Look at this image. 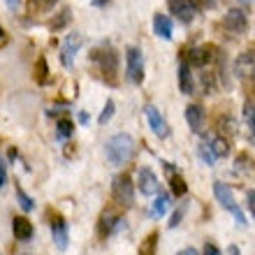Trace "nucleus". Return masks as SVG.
<instances>
[{"label": "nucleus", "mask_w": 255, "mask_h": 255, "mask_svg": "<svg viewBox=\"0 0 255 255\" xmlns=\"http://www.w3.org/2000/svg\"><path fill=\"white\" fill-rule=\"evenodd\" d=\"M105 155L107 160L116 167H123L132 160L134 155V139L128 132H119L114 137H109L107 144H105Z\"/></svg>", "instance_id": "nucleus-1"}, {"label": "nucleus", "mask_w": 255, "mask_h": 255, "mask_svg": "<svg viewBox=\"0 0 255 255\" xmlns=\"http://www.w3.org/2000/svg\"><path fill=\"white\" fill-rule=\"evenodd\" d=\"M91 58L98 65V72L102 74V79L109 81V84H116V77H119V54H116V49H112L109 44L98 47L93 49Z\"/></svg>", "instance_id": "nucleus-2"}, {"label": "nucleus", "mask_w": 255, "mask_h": 255, "mask_svg": "<svg viewBox=\"0 0 255 255\" xmlns=\"http://www.w3.org/2000/svg\"><path fill=\"white\" fill-rule=\"evenodd\" d=\"M214 197L225 211H230V214L235 216V221L239 223V225H246V216H244V211L239 209V204H237V200H235V193L230 190L228 183L216 181L214 183Z\"/></svg>", "instance_id": "nucleus-3"}, {"label": "nucleus", "mask_w": 255, "mask_h": 255, "mask_svg": "<svg viewBox=\"0 0 255 255\" xmlns=\"http://www.w3.org/2000/svg\"><path fill=\"white\" fill-rule=\"evenodd\" d=\"M126 77L134 86H139L144 81V54L137 47L126 49Z\"/></svg>", "instance_id": "nucleus-4"}, {"label": "nucleus", "mask_w": 255, "mask_h": 255, "mask_svg": "<svg viewBox=\"0 0 255 255\" xmlns=\"http://www.w3.org/2000/svg\"><path fill=\"white\" fill-rule=\"evenodd\" d=\"M112 195H114V200L119 202V204H123V207H132L134 202V186H132V179H130V174H119L114 179V183H112Z\"/></svg>", "instance_id": "nucleus-5"}, {"label": "nucleus", "mask_w": 255, "mask_h": 255, "mask_svg": "<svg viewBox=\"0 0 255 255\" xmlns=\"http://www.w3.org/2000/svg\"><path fill=\"white\" fill-rule=\"evenodd\" d=\"M223 26H225V30H230L232 35H242L249 30V16H246V12L244 9H228V14H225V19H223Z\"/></svg>", "instance_id": "nucleus-6"}, {"label": "nucleus", "mask_w": 255, "mask_h": 255, "mask_svg": "<svg viewBox=\"0 0 255 255\" xmlns=\"http://www.w3.org/2000/svg\"><path fill=\"white\" fill-rule=\"evenodd\" d=\"M235 74L239 79H253L255 77V49H246L237 56Z\"/></svg>", "instance_id": "nucleus-7"}, {"label": "nucleus", "mask_w": 255, "mask_h": 255, "mask_svg": "<svg viewBox=\"0 0 255 255\" xmlns=\"http://www.w3.org/2000/svg\"><path fill=\"white\" fill-rule=\"evenodd\" d=\"M144 112H146V121H148V128L153 130V134L160 137V139H165L169 134V126H167V121H165V116H162L153 105H146Z\"/></svg>", "instance_id": "nucleus-8"}, {"label": "nucleus", "mask_w": 255, "mask_h": 255, "mask_svg": "<svg viewBox=\"0 0 255 255\" xmlns=\"http://www.w3.org/2000/svg\"><path fill=\"white\" fill-rule=\"evenodd\" d=\"M81 44H84V37H81L79 33H70V35H67L65 42H63V49H61L63 65H67V67L74 65V56H77V51L81 49Z\"/></svg>", "instance_id": "nucleus-9"}, {"label": "nucleus", "mask_w": 255, "mask_h": 255, "mask_svg": "<svg viewBox=\"0 0 255 255\" xmlns=\"http://www.w3.org/2000/svg\"><path fill=\"white\" fill-rule=\"evenodd\" d=\"M137 188H139L141 195H146V197L158 195L160 183H158V176L153 174V169H148V167H141L139 169V174H137Z\"/></svg>", "instance_id": "nucleus-10"}, {"label": "nucleus", "mask_w": 255, "mask_h": 255, "mask_svg": "<svg viewBox=\"0 0 255 255\" xmlns=\"http://www.w3.org/2000/svg\"><path fill=\"white\" fill-rule=\"evenodd\" d=\"M169 2V9L174 16H179V21L183 23H190L197 14V2L195 0H167Z\"/></svg>", "instance_id": "nucleus-11"}, {"label": "nucleus", "mask_w": 255, "mask_h": 255, "mask_svg": "<svg viewBox=\"0 0 255 255\" xmlns=\"http://www.w3.org/2000/svg\"><path fill=\"white\" fill-rule=\"evenodd\" d=\"M183 61L188 63L190 67H204L214 61V47H193L186 51V58Z\"/></svg>", "instance_id": "nucleus-12"}, {"label": "nucleus", "mask_w": 255, "mask_h": 255, "mask_svg": "<svg viewBox=\"0 0 255 255\" xmlns=\"http://www.w3.org/2000/svg\"><path fill=\"white\" fill-rule=\"evenodd\" d=\"M123 228V218L121 216H116L112 214V211H105V214L100 216V225H98V235L105 239V237L109 235H114L116 230H121Z\"/></svg>", "instance_id": "nucleus-13"}, {"label": "nucleus", "mask_w": 255, "mask_h": 255, "mask_svg": "<svg viewBox=\"0 0 255 255\" xmlns=\"http://www.w3.org/2000/svg\"><path fill=\"white\" fill-rule=\"evenodd\" d=\"M186 121H188L193 132H202V130H204V123H207L204 107H202V105H188V109H186Z\"/></svg>", "instance_id": "nucleus-14"}, {"label": "nucleus", "mask_w": 255, "mask_h": 255, "mask_svg": "<svg viewBox=\"0 0 255 255\" xmlns=\"http://www.w3.org/2000/svg\"><path fill=\"white\" fill-rule=\"evenodd\" d=\"M153 33L162 40H172V35H174V23L169 19L167 14H155L153 16Z\"/></svg>", "instance_id": "nucleus-15"}, {"label": "nucleus", "mask_w": 255, "mask_h": 255, "mask_svg": "<svg viewBox=\"0 0 255 255\" xmlns=\"http://www.w3.org/2000/svg\"><path fill=\"white\" fill-rule=\"evenodd\" d=\"M12 232L19 242H30V239H33V225H30V221L23 218V216L12 218Z\"/></svg>", "instance_id": "nucleus-16"}, {"label": "nucleus", "mask_w": 255, "mask_h": 255, "mask_svg": "<svg viewBox=\"0 0 255 255\" xmlns=\"http://www.w3.org/2000/svg\"><path fill=\"white\" fill-rule=\"evenodd\" d=\"M51 237H54V244L58 251L67 249V225L63 218H54L51 221Z\"/></svg>", "instance_id": "nucleus-17"}, {"label": "nucleus", "mask_w": 255, "mask_h": 255, "mask_svg": "<svg viewBox=\"0 0 255 255\" xmlns=\"http://www.w3.org/2000/svg\"><path fill=\"white\" fill-rule=\"evenodd\" d=\"M207 146L211 148V153H214V158H228L230 155V141L223 137V134H211L207 141Z\"/></svg>", "instance_id": "nucleus-18"}, {"label": "nucleus", "mask_w": 255, "mask_h": 255, "mask_svg": "<svg viewBox=\"0 0 255 255\" xmlns=\"http://www.w3.org/2000/svg\"><path fill=\"white\" fill-rule=\"evenodd\" d=\"M179 91L186 95L195 93V81H193V72H190V65L186 61H181L179 65Z\"/></svg>", "instance_id": "nucleus-19"}, {"label": "nucleus", "mask_w": 255, "mask_h": 255, "mask_svg": "<svg viewBox=\"0 0 255 255\" xmlns=\"http://www.w3.org/2000/svg\"><path fill=\"white\" fill-rule=\"evenodd\" d=\"M167 209H169V195L160 193L158 197H155L153 207H151V216H153V218H162V216L167 214Z\"/></svg>", "instance_id": "nucleus-20"}, {"label": "nucleus", "mask_w": 255, "mask_h": 255, "mask_svg": "<svg viewBox=\"0 0 255 255\" xmlns=\"http://www.w3.org/2000/svg\"><path fill=\"white\" fill-rule=\"evenodd\" d=\"M155 251H158V232H151V235L141 242L139 255H155Z\"/></svg>", "instance_id": "nucleus-21"}, {"label": "nucleus", "mask_w": 255, "mask_h": 255, "mask_svg": "<svg viewBox=\"0 0 255 255\" xmlns=\"http://www.w3.org/2000/svg\"><path fill=\"white\" fill-rule=\"evenodd\" d=\"M218 128H221V132L218 134H223V137H225V134H235L237 132V121L232 119V116H221V119H218Z\"/></svg>", "instance_id": "nucleus-22"}, {"label": "nucleus", "mask_w": 255, "mask_h": 255, "mask_svg": "<svg viewBox=\"0 0 255 255\" xmlns=\"http://www.w3.org/2000/svg\"><path fill=\"white\" fill-rule=\"evenodd\" d=\"M16 200H19V207L23 209V211H33V209H35L33 197H28V195L23 193V188H21V186H16Z\"/></svg>", "instance_id": "nucleus-23"}, {"label": "nucleus", "mask_w": 255, "mask_h": 255, "mask_svg": "<svg viewBox=\"0 0 255 255\" xmlns=\"http://www.w3.org/2000/svg\"><path fill=\"white\" fill-rule=\"evenodd\" d=\"M172 193L176 195V197H183V195L188 193V186H186V181H183L181 176H176V174H172Z\"/></svg>", "instance_id": "nucleus-24"}, {"label": "nucleus", "mask_w": 255, "mask_h": 255, "mask_svg": "<svg viewBox=\"0 0 255 255\" xmlns=\"http://www.w3.org/2000/svg\"><path fill=\"white\" fill-rule=\"evenodd\" d=\"M72 132H74V126H72V121H58V139H70L72 137Z\"/></svg>", "instance_id": "nucleus-25"}, {"label": "nucleus", "mask_w": 255, "mask_h": 255, "mask_svg": "<svg viewBox=\"0 0 255 255\" xmlns=\"http://www.w3.org/2000/svg\"><path fill=\"white\" fill-rule=\"evenodd\" d=\"M67 21H70V9H63L61 14H56V19L49 21V26H51V30H61Z\"/></svg>", "instance_id": "nucleus-26"}, {"label": "nucleus", "mask_w": 255, "mask_h": 255, "mask_svg": "<svg viewBox=\"0 0 255 255\" xmlns=\"http://www.w3.org/2000/svg\"><path fill=\"white\" fill-rule=\"evenodd\" d=\"M35 79H37V84H47V58H40L37 61V65H35Z\"/></svg>", "instance_id": "nucleus-27"}, {"label": "nucleus", "mask_w": 255, "mask_h": 255, "mask_svg": "<svg viewBox=\"0 0 255 255\" xmlns=\"http://www.w3.org/2000/svg\"><path fill=\"white\" fill-rule=\"evenodd\" d=\"M114 100H107V105H105V109H102V114L98 116V123H100V126H105V123H109V119H112V116H114Z\"/></svg>", "instance_id": "nucleus-28"}, {"label": "nucleus", "mask_w": 255, "mask_h": 255, "mask_svg": "<svg viewBox=\"0 0 255 255\" xmlns=\"http://www.w3.org/2000/svg\"><path fill=\"white\" fill-rule=\"evenodd\" d=\"M244 116H246V121H249L251 132L255 134V102H249V105H246V109H244Z\"/></svg>", "instance_id": "nucleus-29"}, {"label": "nucleus", "mask_w": 255, "mask_h": 255, "mask_svg": "<svg viewBox=\"0 0 255 255\" xmlns=\"http://www.w3.org/2000/svg\"><path fill=\"white\" fill-rule=\"evenodd\" d=\"M197 153H200V158L207 162V165H214V162H216L214 153H211V148H209L207 144H200V146H197Z\"/></svg>", "instance_id": "nucleus-30"}, {"label": "nucleus", "mask_w": 255, "mask_h": 255, "mask_svg": "<svg viewBox=\"0 0 255 255\" xmlns=\"http://www.w3.org/2000/svg\"><path fill=\"white\" fill-rule=\"evenodd\" d=\"M56 2H58V0H30V5H33L37 12H49Z\"/></svg>", "instance_id": "nucleus-31"}, {"label": "nucleus", "mask_w": 255, "mask_h": 255, "mask_svg": "<svg viewBox=\"0 0 255 255\" xmlns=\"http://www.w3.org/2000/svg\"><path fill=\"white\" fill-rule=\"evenodd\" d=\"M202 255H221V249H218L214 242H207L204 249H202Z\"/></svg>", "instance_id": "nucleus-32"}, {"label": "nucleus", "mask_w": 255, "mask_h": 255, "mask_svg": "<svg viewBox=\"0 0 255 255\" xmlns=\"http://www.w3.org/2000/svg\"><path fill=\"white\" fill-rule=\"evenodd\" d=\"M5 183H7V165L0 158V188H5Z\"/></svg>", "instance_id": "nucleus-33"}, {"label": "nucleus", "mask_w": 255, "mask_h": 255, "mask_svg": "<svg viewBox=\"0 0 255 255\" xmlns=\"http://www.w3.org/2000/svg\"><path fill=\"white\" fill-rule=\"evenodd\" d=\"M181 218H183V209L174 211V214H172V221H169V228H176V225L181 223Z\"/></svg>", "instance_id": "nucleus-34"}, {"label": "nucleus", "mask_w": 255, "mask_h": 255, "mask_svg": "<svg viewBox=\"0 0 255 255\" xmlns=\"http://www.w3.org/2000/svg\"><path fill=\"white\" fill-rule=\"evenodd\" d=\"M246 197H249V209H251V214L255 216V188L249 190V195H246Z\"/></svg>", "instance_id": "nucleus-35"}, {"label": "nucleus", "mask_w": 255, "mask_h": 255, "mask_svg": "<svg viewBox=\"0 0 255 255\" xmlns=\"http://www.w3.org/2000/svg\"><path fill=\"white\" fill-rule=\"evenodd\" d=\"M5 5L12 9V12H19V7H21V0H5Z\"/></svg>", "instance_id": "nucleus-36"}, {"label": "nucleus", "mask_w": 255, "mask_h": 255, "mask_svg": "<svg viewBox=\"0 0 255 255\" xmlns=\"http://www.w3.org/2000/svg\"><path fill=\"white\" fill-rule=\"evenodd\" d=\"M176 255H200V253H197V249H183V251H179Z\"/></svg>", "instance_id": "nucleus-37"}, {"label": "nucleus", "mask_w": 255, "mask_h": 255, "mask_svg": "<svg viewBox=\"0 0 255 255\" xmlns=\"http://www.w3.org/2000/svg\"><path fill=\"white\" fill-rule=\"evenodd\" d=\"M197 2H200L202 7H214L216 2H218V0H197Z\"/></svg>", "instance_id": "nucleus-38"}, {"label": "nucleus", "mask_w": 255, "mask_h": 255, "mask_svg": "<svg viewBox=\"0 0 255 255\" xmlns=\"http://www.w3.org/2000/svg\"><path fill=\"white\" fill-rule=\"evenodd\" d=\"M93 5L95 7H105V5H109V0H93Z\"/></svg>", "instance_id": "nucleus-39"}, {"label": "nucleus", "mask_w": 255, "mask_h": 255, "mask_svg": "<svg viewBox=\"0 0 255 255\" xmlns=\"http://www.w3.org/2000/svg\"><path fill=\"white\" fill-rule=\"evenodd\" d=\"M230 255H242V251H239V246H230Z\"/></svg>", "instance_id": "nucleus-40"}, {"label": "nucleus", "mask_w": 255, "mask_h": 255, "mask_svg": "<svg viewBox=\"0 0 255 255\" xmlns=\"http://www.w3.org/2000/svg\"><path fill=\"white\" fill-rule=\"evenodd\" d=\"M79 121L81 123H88V114H84V112H81V114H79Z\"/></svg>", "instance_id": "nucleus-41"}, {"label": "nucleus", "mask_w": 255, "mask_h": 255, "mask_svg": "<svg viewBox=\"0 0 255 255\" xmlns=\"http://www.w3.org/2000/svg\"><path fill=\"white\" fill-rule=\"evenodd\" d=\"M0 42H5V30L0 28Z\"/></svg>", "instance_id": "nucleus-42"}, {"label": "nucleus", "mask_w": 255, "mask_h": 255, "mask_svg": "<svg viewBox=\"0 0 255 255\" xmlns=\"http://www.w3.org/2000/svg\"><path fill=\"white\" fill-rule=\"evenodd\" d=\"M239 2H253V0H239Z\"/></svg>", "instance_id": "nucleus-43"}]
</instances>
